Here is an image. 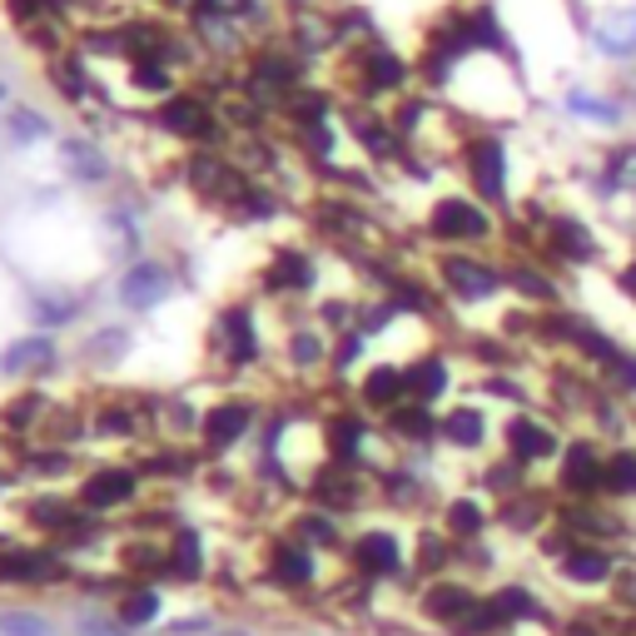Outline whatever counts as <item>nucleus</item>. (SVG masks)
I'll return each instance as SVG.
<instances>
[{
    "label": "nucleus",
    "mask_w": 636,
    "mask_h": 636,
    "mask_svg": "<svg viewBox=\"0 0 636 636\" xmlns=\"http://www.w3.org/2000/svg\"><path fill=\"white\" fill-rule=\"evenodd\" d=\"M115 294L125 308H135V314H150V308H160L169 294H175V274H169V264H154V259H140L130 264V269L119 274Z\"/></svg>",
    "instance_id": "obj_1"
},
{
    "label": "nucleus",
    "mask_w": 636,
    "mask_h": 636,
    "mask_svg": "<svg viewBox=\"0 0 636 636\" xmlns=\"http://www.w3.org/2000/svg\"><path fill=\"white\" fill-rule=\"evenodd\" d=\"M428 229H433V239H448V244H478V239L493 234V219H487L483 209L472 200H458V194H448V200H437L433 214H428Z\"/></svg>",
    "instance_id": "obj_2"
},
{
    "label": "nucleus",
    "mask_w": 636,
    "mask_h": 636,
    "mask_svg": "<svg viewBox=\"0 0 636 636\" xmlns=\"http://www.w3.org/2000/svg\"><path fill=\"white\" fill-rule=\"evenodd\" d=\"M437 274H443V283H448V294L468 298V304L493 298L497 289H503V269H497V264H483V259H468V254L443 259V264H437Z\"/></svg>",
    "instance_id": "obj_3"
},
{
    "label": "nucleus",
    "mask_w": 636,
    "mask_h": 636,
    "mask_svg": "<svg viewBox=\"0 0 636 636\" xmlns=\"http://www.w3.org/2000/svg\"><path fill=\"white\" fill-rule=\"evenodd\" d=\"M462 160H468L472 189H478L483 200H503L507 194V150H503V140L483 135V140H472L468 150H462Z\"/></svg>",
    "instance_id": "obj_4"
},
{
    "label": "nucleus",
    "mask_w": 636,
    "mask_h": 636,
    "mask_svg": "<svg viewBox=\"0 0 636 636\" xmlns=\"http://www.w3.org/2000/svg\"><path fill=\"white\" fill-rule=\"evenodd\" d=\"M135 487H140L135 468H94L90 478L80 483V503L90 507V512H110V507L130 503Z\"/></svg>",
    "instance_id": "obj_5"
},
{
    "label": "nucleus",
    "mask_w": 636,
    "mask_h": 636,
    "mask_svg": "<svg viewBox=\"0 0 636 636\" xmlns=\"http://www.w3.org/2000/svg\"><path fill=\"white\" fill-rule=\"evenodd\" d=\"M507 453H512V462H543L557 453V437L547 423H537V418H512L507 423Z\"/></svg>",
    "instance_id": "obj_6"
},
{
    "label": "nucleus",
    "mask_w": 636,
    "mask_h": 636,
    "mask_svg": "<svg viewBox=\"0 0 636 636\" xmlns=\"http://www.w3.org/2000/svg\"><path fill=\"white\" fill-rule=\"evenodd\" d=\"M354 562L364 567L368 577H393L403 567V547H398V537L393 532H364L354 543Z\"/></svg>",
    "instance_id": "obj_7"
},
{
    "label": "nucleus",
    "mask_w": 636,
    "mask_h": 636,
    "mask_svg": "<svg viewBox=\"0 0 636 636\" xmlns=\"http://www.w3.org/2000/svg\"><path fill=\"white\" fill-rule=\"evenodd\" d=\"M601 468H607V458H597L592 443H572L562 458V487L577 497H592L601 487Z\"/></svg>",
    "instance_id": "obj_8"
},
{
    "label": "nucleus",
    "mask_w": 636,
    "mask_h": 636,
    "mask_svg": "<svg viewBox=\"0 0 636 636\" xmlns=\"http://www.w3.org/2000/svg\"><path fill=\"white\" fill-rule=\"evenodd\" d=\"M616 567L612 557L601 552V547H587V543H572L562 552V577L567 582H577V587H601V582L612 577Z\"/></svg>",
    "instance_id": "obj_9"
},
{
    "label": "nucleus",
    "mask_w": 636,
    "mask_h": 636,
    "mask_svg": "<svg viewBox=\"0 0 636 636\" xmlns=\"http://www.w3.org/2000/svg\"><path fill=\"white\" fill-rule=\"evenodd\" d=\"M597 50L612 60H632L636 55V5L612 11L597 21Z\"/></svg>",
    "instance_id": "obj_10"
},
{
    "label": "nucleus",
    "mask_w": 636,
    "mask_h": 636,
    "mask_svg": "<svg viewBox=\"0 0 636 636\" xmlns=\"http://www.w3.org/2000/svg\"><path fill=\"white\" fill-rule=\"evenodd\" d=\"M472 607H478V597H472L462 582H437V587H428V597H423V612L433 616V622H448V626H458Z\"/></svg>",
    "instance_id": "obj_11"
},
{
    "label": "nucleus",
    "mask_w": 636,
    "mask_h": 636,
    "mask_svg": "<svg viewBox=\"0 0 636 636\" xmlns=\"http://www.w3.org/2000/svg\"><path fill=\"white\" fill-rule=\"evenodd\" d=\"M160 125L169 135H185V140H209V130H214L209 105H200V100H169L160 110Z\"/></svg>",
    "instance_id": "obj_12"
},
{
    "label": "nucleus",
    "mask_w": 636,
    "mask_h": 636,
    "mask_svg": "<svg viewBox=\"0 0 636 636\" xmlns=\"http://www.w3.org/2000/svg\"><path fill=\"white\" fill-rule=\"evenodd\" d=\"M403 378H408V393L418 403H437L443 398V393H448V364H443V358H418V364L412 368H403Z\"/></svg>",
    "instance_id": "obj_13"
},
{
    "label": "nucleus",
    "mask_w": 636,
    "mask_h": 636,
    "mask_svg": "<svg viewBox=\"0 0 636 636\" xmlns=\"http://www.w3.org/2000/svg\"><path fill=\"white\" fill-rule=\"evenodd\" d=\"M50 364H55V343H50L46 333L11 343V354L0 358V368H5V373H36V368H50Z\"/></svg>",
    "instance_id": "obj_14"
},
{
    "label": "nucleus",
    "mask_w": 636,
    "mask_h": 636,
    "mask_svg": "<svg viewBox=\"0 0 636 636\" xmlns=\"http://www.w3.org/2000/svg\"><path fill=\"white\" fill-rule=\"evenodd\" d=\"M403 393H408V378H403V368H373V373L364 378V398L373 403V408H398Z\"/></svg>",
    "instance_id": "obj_15"
},
{
    "label": "nucleus",
    "mask_w": 636,
    "mask_h": 636,
    "mask_svg": "<svg viewBox=\"0 0 636 636\" xmlns=\"http://www.w3.org/2000/svg\"><path fill=\"white\" fill-rule=\"evenodd\" d=\"M249 428V408H239V403H225V408H214L209 418H204V437H209L214 448H225V443H239Z\"/></svg>",
    "instance_id": "obj_16"
},
{
    "label": "nucleus",
    "mask_w": 636,
    "mask_h": 636,
    "mask_svg": "<svg viewBox=\"0 0 636 636\" xmlns=\"http://www.w3.org/2000/svg\"><path fill=\"white\" fill-rule=\"evenodd\" d=\"M552 244L562 249L567 259H577V264L597 259V239H592V229L582 225V219H557V225H552Z\"/></svg>",
    "instance_id": "obj_17"
},
{
    "label": "nucleus",
    "mask_w": 636,
    "mask_h": 636,
    "mask_svg": "<svg viewBox=\"0 0 636 636\" xmlns=\"http://www.w3.org/2000/svg\"><path fill=\"white\" fill-rule=\"evenodd\" d=\"M443 437H448V443H458V448H478V443L487 437L483 412H478V408H453L448 418H443Z\"/></svg>",
    "instance_id": "obj_18"
},
{
    "label": "nucleus",
    "mask_w": 636,
    "mask_h": 636,
    "mask_svg": "<svg viewBox=\"0 0 636 636\" xmlns=\"http://www.w3.org/2000/svg\"><path fill=\"white\" fill-rule=\"evenodd\" d=\"M601 487L616 497H636V453L632 448H616L601 468Z\"/></svg>",
    "instance_id": "obj_19"
},
{
    "label": "nucleus",
    "mask_w": 636,
    "mask_h": 636,
    "mask_svg": "<svg viewBox=\"0 0 636 636\" xmlns=\"http://www.w3.org/2000/svg\"><path fill=\"white\" fill-rule=\"evenodd\" d=\"M389 428H393L398 437H408V443H423V437L437 433V423H433V412H428V403H412V408H393V412H389Z\"/></svg>",
    "instance_id": "obj_20"
},
{
    "label": "nucleus",
    "mask_w": 636,
    "mask_h": 636,
    "mask_svg": "<svg viewBox=\"0 0 636 636\" xmlns=\"http://www.w3.org/2000/svg\"><path fill=\"white\" fill-rule=\"evenodd\" d=\"M274 577L304 587V582L314 577V557H308L304 547H294V543H279V547H274Z\"/></svg>",
    "instance_id": "obj_21"
},
{
    "label": "nucleus",
    "mask_w": 636,
    "mask_h": 636,
    "mask_svg": "<svg viewBox=\"0 0 636 636\" xmlns=\"http://www.w3.org/2000/svg\"><path fill=\"white\" fill-rule=\"evenodd\" d=\"M493 601H497V612H503L507 626L512 622H537V616H543V601L532 597L527 587H503Z\"/></svg>",
    "instance_id": "obj_22"
},
{
    "label": "nucleus",
    "mask_w": 636,
    "mask_h": 636,
    "mask_svg": "<svg viewBox=\"0 0 636 636\" xmlns=\"http://www.w3.org/2000/svg\"><path fill=\"white\" fill-rule=\"evenodd\" d=\"M55 562L50 557H36V552H5L0 557V582H36V577H50Z\"/></svg>",
    "instance_id": "obj_23"
},
{
    "label": "nucleus",
    "mask_w": 636,
    "mask_h": 636,
    "mask_svg": "<svg viewBox=\"0 0 636 636\" xmlns=\"http://www.w3.org/2000/svg\"><path fill=\"white\" fill-rule=\"evenodd\" d=\"M364 71H368V85H378V90H393V85L408 80V65L398 55H389V50H368Z\"/></svg>",
    "instance_id": "obj_24"
},
{
    "label": "nucleus",
    "mask_w": 636,
    "mask_h": 636,
    "mask_svg": "<svg viewBox=\"0 0 636 636\" xmlns=\"http://www.w3.org/2000/svg\"><path fill=\"white\" fill-rule=\"evenodd\" d=\"M225 329H229V354H234L239 364H249V358H254V348H259L249 308H229V314H225Z\"/></svg>",
    "instance_id": "obj_25"
},
{
    "label": "nucleus",
    "mask_w": 636,
    "mask_h": 636,
    "mask_svg": "<svg viewBox=\"0 0 636 636\" xmlns=\"http://www.w3.org/2000/svg\"><path fill=\"white\" fill-rule=\"evenodd\" d=\"M65 169H71V175H80V179H105L110 175V165H105V154L94 150V144H80V140H71L65 144Z\"/></svg>",
    "instance_id": "obj_26"
},
{
    "label": "nucleus",
    "mask_w": 636,
    "mask_h": 636,
    "mask_svg": "<svg viewBox=\"0 0 636 636\" xmlns=\"http://www.w3.org/2000/svg\"><path fill=\"white\" fill-rule=\"evenodd\" d=\"M607 189L636 194V144H622V150L607 154Z\"/></svg>",
    "instance_id": "obj_27"
},
{
    "label": "nucleus",
    "mask_w": 636,
    "mask_h": 636,
    "mask_svg": "<svg viewBox=\"0 0 636 636\" xmlns=\"http://www.w3.org/2000/svg\"><path fill=\"white\" fill-rule=\"evenodd\" d=\"M567 110H572V115H582V119H597V125H616V119H622V105H612V100H597V94H587V90H572V94H567Z\"/></svg>",
    "instance_id": "obj_28"
},
{
    "label": "nucleus",
    "mask_w": 636,
    "mask_h": 636,
    "mask_svg": "<svg viewBox=\"0 0 636 636\" xmlns=\"http://www.w3.org/2000/svg\"><path fill=\"white\" fill-rule=\"evenodd\" d=\"M5 135H11V140H21V144H30V140H40V135H50V119L40 115V110H11V115H5Z\"/></svg>",
    "instance_id": "obj_29"
},
{
    "label": "nucleus",
    "mask_w": 636,
    "mask_h": 636,
    "mask_svg": "<svg viewBox=\"0 0 636 636\" xmlns=\"http://www.w3.org/2000/svg\"><path fill=\"white\" fill-rule=\"evenodd\" d=\"M160 616V592H130L119 601V622L125 626H150Z\"/></svg>",
    "instance_id": "obj_30"
},
{
    "label": "nucleus",
    "mask_w": 636,
    "mask_h": 636,
    "mask_svg": "<svg viewBox=\"0 0 636 636\" xmlns=\"http://www.w3.org/2000/svg\"><path fill=\"white\" fill-rule=\"evenodd\" d=\"M483 507L472 503V497H458V503L448 507V532L453 537H478V532H483Z\"/></svg>",
    "instance_id": "obj_31"
},
{
    "label": "nucleus",
    "mask_w": 636,
    "mask_h": 636,
    "mask_svg": "<svg viewBox=\"0 0 636 636\" xmlns=\"http://www.w3.org/2000/svg\"><path fill=\"white\" fill-rule=\"evenodd\" d=\"M75 298H65V294H40L36 298V308H30V314H36V323H46V329H60V323H71L75 318Z\"/></svg>",
    "instance_id": "obj_32"
},
{
    "label": "nucleus",
    "mask_w": 636,
    "mask_h": 636,
    "mask_svg": "<svg viewBox=\"0 0 636 636\" xmlns=\"http://www.w3.org/2000/svg\"><path fill=\"white\" fill-rule=\"evenodd\" d=\"M0 636H55L40 612H0Z\"/></svg>",
    "instance_id": "obj_33"
},
{
    "label": "nucleus",
    "mask_w": 636,
    "mask_h": 636,
    "mask_svg": "<svg viewBox=\"0 0 636 636\" xmlns=\"http://www.w3.org/2000/svg\"><path fill=\"white\" fill-rule=\"evenodd\" d=\"M364 437H368V423L364 418H339L333 423V448H339V458H358V448H364Z\"/></svg>",
    "instance_id": "obj_34"
},
{
    "label": "nucleus",
    "mask_w": 636,
    "mask_h": 636,
    "mask_svg": "<svg viewBox=\"0 0 636 636\" xmlns=\"http://www.w3.org/2000/svg\"><path fill=\"white\" fill-rule=\"evenodd\" d=\"M507 279L518 283V289H522L527 298H543V304H552V298H557L552 279H547V274H537L532 264H512V274H507Z\"/></svg>",
    "instance_id": "obj_35"
},
{
    "label": "nucleus",
    "mask_w": 636,
    "mask_h": 636,
    "mask_svg": "<svg viewBox=\"0 0 636 636\" xmlns=\"http://www.w3.org/2000/svg\"><path fill=\"white\" fill-rule=\"evenodd\" d=\"M175 562H179V572H185V577H194V572L204 567V552H200V537H194V532H179Z\"/></svg>",
    "instance_id": "obj_36"
},
{
    "label": "nucleus",
    "mask_w": 636,
    "mask_h": 636,
    "mask_svg": "<svg viewBox=\"0 0 636 636\" xmlns=\"http://www.w3.org/2000/svg\"><path fill=\"white\" fill-rule=\"evenodd\" d=\"M135 85H140V90H160V94H165L169 90V71H165V65H160V60H140V65H135Z\"/></svg>",
    "instance_id": "obj_37"
},
{
    "label": "nucleus",
    "mask_w": 636,
    "mask_h": 636,
    "mask_svg": "<svg viewBox=\"0 0 636 636\" xmlns=\"http://www.w3.org/2000/svg\"><path fill=\"white\" fill-rule=\"evenodd\" d=\"M607 373H612V383H616V393H636V354H616L612 364H607Z\"/></svg>",
    "instance_id": "obj_38"
},
{
    "label": "nucleus",
    "mask_w": 636,
    "mask_h": 636,
    "mask_svg": "<svg viewBox=\"0 0 636 636\" xmlns=\"http://www.w3.org/2000/svg\"><path fill=\"white\" fill-rule=\"evenodd\" d=\"M289 358H294L298 368H318V364H323V339H318V333H298L294 354H289Z\"/></svg>",
    "instance_id": "obj_39"
},
{
    "label": "nucleus",
    "mask_w": 636,
    "mask_h": 636,
    "mask_svg": "<svg viewBox=\"0 0 636 636\" xmlns=\"http://www.w3.org/2000/svg\"><path fill=\"white\" fill-rule=\"evenodd\" d=\"M518 478H522V462H503V468H493L487 472V487H518Z\"/></svg>",
    "instance_id": "obj_40"
},
{
    "label": "nucleus",
    "mask_w": 636,
    "mask_h": 636,
    "mask_svg": "<svg viewBox=\"0 0 636 636\" xmlns=\"http://www.w3.org/2000/svg\"><path fill=\"white\" fill-rule=\"evenodd\" d=\"M507 522H512V527H532V522H543V507H537V512H532V503H512L503 512Z\"/></svg>",
    "instance_id": "obj_41"
},
{
    "label": "nucleus",
    "mask_w": 636,
    "mask_h": 636,
    "mask_svg": "<svg viewBox=\"0 0 636 636\" xmlns=\"http://www.w3.org/2000/svg\"><path fill=\"white\" fill-rule=\"evenodd\" d=\"M80 636H125V622H100V616H90V622H80Z\"/></svg>",
    "instance_id": "obj_42"
},
{
    "label": "nucleus",
    "mask_w": 636,
    "mask_h": 636,
    "mask_svg": "<svg viewBox=\"0 0 636 636\" xmlns=\"http://www.w3.org/2000/svg\"><path fill=\"white\" fill-rule=\"evenodd\" d=\"M298 527H304V537H314V543H333V522L329 518H304Z\"/></svg>",
    "instance_id": "obj_43"
},
{
    "label": "nucleus",
    "mask_w": 636,
    "mask_h": 636,
    "mask_svg": "<svg viewBox=\"0 0 636 636\" xmlns=\"http://www.w3.org/2000/svg\"><path fill=\"white\" fill-rule=\"evenodd\" d=\"M443 557H448V547L437 543V537H428L423 543V567H443Z\"/></svg>",
    "instance_id": "obj_44"
},
{
    "label": "nucleus",
    "mask_w": 636,
    "mask_h": 636,
    "mask_svg": "<svg viewBox=\"0 0 636 636\" xmlns=\"http://www.w3.org/2000/svg\"><path fill=\"white\" fill-rule=\"evenodd\" d=\"M204 11H219V15H239V11H249V0H204Z\"/></svg>",
    "instance_id": "obj_45"
},
{
    "label": "nucleus",
    "mask_w": 636,
    "mask_h": 636,
    "mask_svg": "<svg viewBox=\"0 0 636 636\" xmlns=\"http://www.w3.org/2000/svg\"><path fill=\"white\" fill-rule=\"evenodd\" d=\"M622 289H626V294L636 298V259H632V264H626V269H622Z\"/></svg>",
    "instance_id": "obj_46"
},
{
    "label": "nucleus",
    "mask_w": 636,
    "mask_h": 636,
    "mask_svg": "<svg viewBox=\"0 0 636 636\" xmlns=\"http://www.w3.org/2000/svg\"><path fill=\"white\" fill-rule=\"evenodd\" d=\"M562 636H597V632H592V626L587 622H572V626H567V632Z\"/></svg>",
    "instance_id": "obj_47"
},
{
    "label": "nucleus",
    "mask_w": 636,
    "mask_h": 636,
    "mask_svg": "<svg viewBox=\"0 0 636 636\" xmlns=\"http://www.w3.org/2000/svg\"><path fill=\"white\" fill-rule=\"evenodd\" d=\"M0 105H5V80H0Z\"/></svg>",
    "instance_id": "obj_48"
}]
</instances>
